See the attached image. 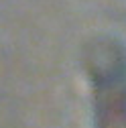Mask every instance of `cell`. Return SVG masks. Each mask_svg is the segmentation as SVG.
<instances>
[{
  "mask_svg": "<svg viewBox=\"0 0 126 128\" xmlns=\"http://www.w3.org/2000/svg\"><path fill=\"white\" fill-rule=\"evenodd\" d=\"M82 63L92 88L94 128H126V47L98 37L86 45Z\"/></svg>",
  "mask_w": 126,
  "mask_h": 128,
  "instance_id": "6da1fadb",
  "label": "cell"
}]
</instances>
